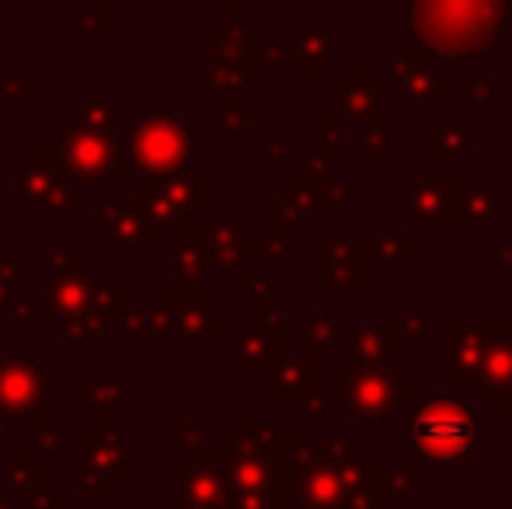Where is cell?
Listing matches in <instances>:
<instances>
[{
  "mask_svg": "<svg viewBox=\"0 0 512 509\" xmlns=\"http://www.w3.org/2000/svg\"><path fill=\"white\" fill-rule=\"evenodd\" d=\"M49 164L63 168L77 182H122L126 147L108 129H91L74 123L63 136L49 140Z\"/></svg>",
  "mask_w": 512,
  "mask_h": 509,
  "instance_id": "6da1fadb",
  "label": "cell"
},
{
  "mask_svg": "<svg viewBox=\"0 0 512 509\" xmlns=\"http://www.w3.org/2000/svg\"><path fill=\"white\" fill-rule=\"evenodd\" d=\"M189 147H199L189 129L150 105H143V116L129 129V154L150 175H171L189 157Z\"/></svg>",
  "mask_w": 512,
  "mask_h": 509,
  "instance_id": "7a4b0ae2",
  "label": "cell"
},
{
  "mask_svg": "<svg viewBox=\"0 0 512 509\" xmlns=\"http://www.w3.org/2000/svg\"><path fill=\"white\" fill-rule=\"evenodd\" d=\"M471 436H474L471 415L457 405H443V401H436V405H429L425 412H418V419H415L418 447H422V454L436 457V461L464 454V447L471 443Z\"/></svg>",
  "mask_w": 512,
  "mask_h": 509,
  "instance_id": "3957f363",
  "label": "cell"
},
{
  "mask_svg": "<svg viewBox=\"0 0 512 509\" xmlns=\"http://www.w3.org/2000/svg\"><path fill=\"white\" fill-rule=\"evenodd\" d=\"M91 300H95V286H91V265L84 262L81 272L67 269L60 276H53L49 283V300H46V321L49 325H63L84 318L91 311Z\"/></svg>",
  "mask_w": 512,
  "mask_h": 509,
  "instance_id": "277c9868",
  "label": "cell"
},
{
  "mask_svg": "<svg viewBox=\"0 0 512 509\" xmlns=\"http://www.w3.org/2000/svg\"><path fill=\"white\" fill-rule=\"evenodd\" d=\"M39 360H0V412L4 415H39Z\"/></svg>",
  "mask_w": 512,
  "mask_h": 509,
  "instance_id": "5b68a950",
  "label": "cell"
},
{
  "mask_svg": "<svg viewBox=\"0 0 512 509\" xmlns=\"http://www.w3.org/2000/svg\"><path fill=\"white\" fill-rule=\"evenodd\" d=\"M46 157L35 154L32 157V168H25L18 175V192H25L32 199V210L35 213H70L74 210V189L60 182V175L49 168H42Z\"/></svg>",
  "mask_w": 512,
  "mask_h": 509,
  "instance_id": "8992f818",
  "label": "cell"
},
{
  "mask_svg": "<svg viewBox=\"0 0 512 509\" xmlns=\"http://www.w3.org/2000/svg\"><path fill=\"white\" fill-rule=\"evenodd\" d=\"M95 227L102 234L112 238V245H129V241H154V220H147V213H143V206H126V203H112L105 206L102 213H98Z\"/></svg>",
  "mask_w": 512,
  "mask_h": 509,
  "instance_id": "52a82bcc",
  "label": "cell"
},
{
  "mask_svg": "<svg viewBox=\"0 0 512 509\" xmlns=\"http://www.w3.org/2000/svg\"><path fill=\"white\" fill-rule=\"evenodd\" d=\"M112 328V321L105 318V314H84V318L70 321L67 325V339L70 342H91V339H102V335Z\"/></svg>",
  "mask_w": 512,
  "mask_h": 509,
  "instance_id": "ba28073f",
  "label": "cell"
},
{
  "mask_svg": "<svg viewBox=\"0 0 512 509\" xmlns=\"http://www.w3.org/2000/svg\"><path fill=\"white\" fill-rule=\"evenodd\" d=\"M0 84H4L0 102L18 105V102H28V98H32V91H28V74H4L0 77Z\"/></svg>",
  "mask_w": 512,
  "mask_h": 509,
  "instance_id": "9c48e42d",
  "label": "cell"
},
{
  "mask_svg": "<svg viewBox=\"0 0 512 509\" xmlns=\"http://www.w3.org/2000/svg\"><path fill=\"white\" fill-rule=\"evenodd\" d=\"M81 28L88 32V39H108V14L105 7H88L81 14Z\"/></svg>",
  "mask_w": 512,
  "mask_h": 509,
  "instance_id": "30bf717a",
  "label": "cell"
},
{
  "mask_svg": "<svg viewBox=\"0 0 512 509\" xmlns=\"http://www.w3.org/2000/svg\"><path fill=\"white\" fill-rule=\"evenodd\" d=\"M32 440H35V447H42V450H60L63 433H60V429H46V422H35Z\"/></svg>",
  "mask_w": 512,
  "mask_h": 509,
  "instance_id": "8fae6325",
  "label": "cell"
},
{
  "mask_svg": "<svg viewBox=\"0 0 512 509\" xmlns=\"http://www.w3.org/2000/svg\"><path fill=\"white\" fill-rule=\"evenodd\" d=\"M70 255H74L70 248H56V252L49 255V269H53V276H60V272L74 269V258H70Z\"/></svg>",
  "mask_w": 512,
  "mask_h": 509,
  "instance_id": "7c38bea8",
  "label": "cell"
},
{
  "mask_svg": "<svg viewBox=\"0 0 512 509\" xmlns=\"http://www.w3.org/2000/svg\"><path fill=\"white\" fill-rule=\"evenodd\" d=\"M56 503H60V485H42L35 509H56Z\"/></svg>",
  "mask_w": 512,
  "mask_h": 509,
  "instance_id": "4fadbf2b",
  "label": "cell"
},
{
  "mask_svg": "<svg viewBox=\"0 0 512 509\" xmlns=\"http://www.w3.org/2000/svg\"><path fill=\"white\" fill-rule=\"evenodd\" d=\"M11 283H14V272H4L0 269V307L7 304V297H11Z\"/></svg>",
  "mask_w": 512,
  "mask_h": 509,
  "instance_id": "5bb4252c",
  "label": "cell"
},
{
  "mask_svg": "<svg viewBox=\"0 0 512 509\" xmlns=\"http://www.w3.org/2000/svg\"><path fill=\"white\" fill-rule=\"evenodd\" d=\"M91 7H122V0H84Z\"/></svg>",
  "mask_w": 512,
  "mask_h": 509,
  "instance_id": "9a60e30c",
  "label": "cell"
},
{
  "mask_svg": "<svg viewBox=\"0 0 512 509\" xmlns=\"http://www.w3.org/2000/svg\"><path fill=\"white\" fill-rule=\"evenodd\" d=\"M7 419H11V415L0 412V440H4V433H7Z\"/></svg>",
  "mask_w": 512,
  "mask_h": 509,
  "instance_id": "2e32d148",
  "label": "cell"
},
{
  "mask_svg": "<svg viewBox=\"0 0 512 509\" xmlns=\"http://www.w3.org/2000/svg\"><path fill=\"white\" fill-rule=\"evenodd\" d=\"M35 4H39V7H60L63 0H35Z\"/></svg>",
  "mask_w": 512,
  "mask_h": 509,
  "instance_id": "e0dca14e",
  "label": "cell"
}]
</instances>
